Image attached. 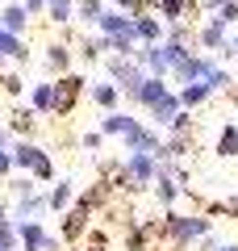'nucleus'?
Masks as SVG:
<instances>
[{
    "mask_svg": "<svg viewBox=\"0 0 238 251\" xmlns=\"http://www.w3.org/2000/svg\"><path fill=\"white\" fill-rule=\"evenodd\" d=\"M4 168H9V159H4V155H0V172H4Z\"/></svg>",
    "mask_w": 238,
    "mask_h": 251,
    "instance_id": "20e7f679",
    "label": "nucleus"
},
{
    "mask_svg": "<svg viewBox=\"0 0 238 251\" xmlns=\"http://www.w3.org/2000/svg\"><path fill=\"white\" fill-rule=\"evenodd\" d=\"M4 54H17V59L25 54V46H21L17 34H9V29H0V59H4Z\"/></svg>",
    "mask_w": 238,
    "mask_h": 251,
    "instance_id": "f03ea898",
    "label": "nucleus"
},
{
    "mask_svg": "<svg viewBox=\"0 0 238 251\" xmlns=\"http://www.w3.org/2000/svg\"><path fill=\"white\" fill-rule=\"evenodd\" d=\"M46 0H25V13H34V9H42Z\"/></svg>",
    "mask_w": 238,
    "mask_h": 251,
    "instance_id": "7ed1b4c3",
    "label": "nucleus"
},
{
    "mask_svg": "<svg viewBox=\"0 0 238 251\" xmlns=\"http://www.w3.org/2000/svg\"><path fill=\"white\" fill-rule=\"evenodd\" d=\"M46 4H50V0H46Z\"/></svg>",
    "mask_w": 238,
    "mask_h": 251,
    "instance_id": "423d86ee",
    "label": "nucleus"
},
{
    "mask_svg": "<svg viewBox=\"0 0 238 251\" xmlns=\"http://www.w3.org/2000/svg\"><path fill=\"white\" fill-rule=\"evenodd\" d=\"M0 21H4L9 34H21V25H25V4H9V9L0 13Z\"/></svg>",
    "mask_w": 238,
    "mask_h": 251,
    "instance_id": "f257e3e1",
    "label": "nucleus"
},
{
    "mask_svg": "<svg viewBox=\"0 0 238 251\" xmlns=\"http://www.w3.org/2000/svg\"><path fill=\"white\" fill-rule=\"evenodd\" d=\"M0 29H4V21H0Z\"/></svg>",
    "mask_w": 238,
    "mask_h": 251,
    "instance_id": "39448f33",
    "label": "nucleus"
}]
</instances>
